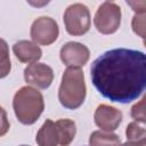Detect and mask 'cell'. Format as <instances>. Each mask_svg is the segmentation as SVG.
<instances>
[{
  "label": "cell",
  "mask_w": 146,
  "mask_h": 146,
  "mask_svg": "<svg viewBox=\"0 0 146 146\" xmlns=\"http://www.w3.org/2000/svg\"><path fill=\"white\" fill-rule=\"evenodd\" d=\"M90 76L103 97L128 104L145 90L146 56L143 51L128 48L107 50L92 62Z\"/></svg>",
  "instance_id": "6da1fadb"
},
{
  "label": "cell",
  "mask_w": 146,
  "mask_h": 146,
  "mask_svg": "<svg viewBox=\"0 0 146 146\" xmlns=\"http://www.w3.org/2000/svg\"><path fill=\"white\" fill-rule=\"evenodd\" d=\"M86 86L83 72L78 67H68L62 79L59 88V102L70 110L78 108L84 100Z\"/></svg>",
  "instance_id": "7a4b0ae2"
},
{
  "label": "cell",
  "mask_w": 146,
  "mask_h": 146,
  "mask_svg": "<svg viewBox=\"0 0 146 146\" xmlns=\"http://www.w3.org/2000/svg\"><path fill=\"white\" fill-rule=\"evenodd\" d=\"M13 104L16 116L24 124L34 123L43 111L42 95L31 87H24L17 91Z\"/></svg>",
  "instance_id": "3957f363"
},
{
  "label": "cell",
  "mask_w": 146,
  "mask_h": 146,
  "mask_svg": "<svg viewBox=\"0 0 146 146\" xmlns=\"http://www.w3.org/2000/svg\"><path fill=\"white\" fill-rule=\"evenodd\" d=\"M66 31L72 35H81L89 30L90 16L88 8L81 3L70 6L64 15Z\"/></svg>",
  "instance_id": "277c9868"
},
{
  "label": "cell",
  "mask_w": 146,
  "mask_h": 146,
  "mask_svg": "<svg viewBox=\"0 0 146 146\" xmlns=\"http://www.w3.org/2000/svg\"><path fill=\"white\" fill-rule=\"evenodd\" d=\"M120 7L113 2H104L95 16V25L102 33H113L120 25Z\"/></svg>",
  "instance_id": "5b68a950"
},
{
  "label": "cell",
  "mask_w": 146,
  "mask_h": 146,
  "mask_svg": "<svg viewBox=\"0 0 146 146\" xmlns=\"http://www.w3.org/2000/svg\"><path fill=\"white\" fill-rule=\"evenodd\" d=\"M58 26L50 17H40L36 19L31 29L32 39L40 44H50L57 39Z\"/></svg>",
  "instance_id": "8992f818"
},
{
  "label": "cell",
  "mask_w": 146,
  "mask_h": 146,
  "mask_svg": "<svg viewBox=\"0 0 146 146\" xmlns=\"http://www.w3.org/2000/svg\"><path fill=\"white\" fill-rule=\"evenodd\" d=\"M52 70L46 64L33 63L30 64L24 71L25 81L30 84L36 86L41 89H46L52 81Z\"/></svg>",
  "instance_id": "52a82bcc"
},
{
  "label": "cell",
  "mask_w": 146,
  "mask_h": 146,
  "mask_svg": "<svg viewBox=\"0 0 146 146\" xmlns=\"http://www.w3.org/2000/svg\"><path fill=\"white\" fill-rule=\"evenodd\" d=\"M60 58L67 66L79 68L88 60L89 50L81 43L68 42L60 49Z\"/></svg>",
  "instance_id": "ba28073f"
},
{
  "label": "cell",
  "mask_w": 146,
  "mask_h": 146,
  "mask_svg": "<svg viewBox=\"0 0 146 146\" xmlns=\"http://www.w3.org/2000/svg\"><path fill=\"white\" fill-rule=\"evenodd\" d=\"M122 119V114L114 107H110L106 105H100L97 107L95 113V122L103 130L110 131L116 129Z\"/></svg>",
  "instance_id": "9c48e42d"
},
{
  "label": "cell",
  "mask_w": 146,
  "mask_h": 146,
  "mask_svg": "<svg viewBox=\"0 0 146 146\" xmlns=\"http://www.w3.org/2000/svg\"><path fill=\"white\" fill-rule=\"evenodd\" d=\"M13 50L16 57L21 62H25V63L38 60L41 57V49L36 44L30 41H19L15 43Z\"/></svg>",
  "instance_id": "30bf717a"
},
{
  "label": "cell",
  "mask_w": 146,
  "mask_h": 146,
  "mask_svg": "<svg viewBox=\"0 0 146 146\" xmlns=\"http://www.w3.org/2000/svg\"><path fill=\"white\" fill-rule=\"evenodd\" d=\"M36 143L39 146H57V130L51 120H47L39 130L36 135Z\"/></svg>",
  "instance_id": "8fae6325"
},
{
  "label": "cell",
  "mask_w": 146,
  "mask_h": 146,
  "mask_svg": "<svg viewBox=\"0 0 146 146\" xmlns=\"http://www.w3.org/2000/svg\"><path fill=\"white\" fill-rule=\"evenodd\" d=\"M57 130L58 143L62 146H67L74 138L75 135V123L72 120L62 119L55 123Z\"/></svg>",
  "instance_id": "7c38bea8"
},
{
  "label": "cell",
  "mask_w": 146,
  "mask_h": 146,
  "mask_svg": "<svg viewBox=\"0 0 146 146\" xmlns=\"http://www.w3.org/2000/svg\"><path fill=\"white\" fill-rule=\"evenodd\" d=\"M120 139L116 135L95 131L90 136L91 146H119Z\"/></svg>",
  "instance_id": "4fadbf2b"
},
{
  "label": "cell",
  "mask_w": 146,
  "mask_h": 146,
  "mask_svg": "<svg viewBox=\"0 0 146 146\" xmlns=\"http://www.w3.org/2000/svg\"><path fill=\"white\" fill-rule=\"evenodd\" d=\"M10 71L9 50L5 40L0 39V78L6 76Z\"/></svg>",
  "instance_id": "5bb4252c"
},
{
  "label": "cell",
  "mask_w": 146,
  "mask_h": 146,
  "mask_svg": "<svg viewBox=\"0 0 146 146\" xmlns=\"http://www.w3.org/2000/svg\"><path fill=\"white\" fill-rule=\"evenodd\" d=\"M127 137L129 139H137L140 137L141 139L145 137V129L143 127H138L137 123H130L129 127L127 128Z\"/></svg>",
  "instance_id": "9a60e30c"
},
{
  "label": "cell",
  "mask_w": 146,
  "mask_h": 146,
  "mask_svg": "<svg viewBox=\"0 0 146 146\" xmlns=\"http://www.w3.org/2000/svg\"><path fill=\"white\" fill-rule=\"evenodd\" d=\"M9 129V122L7 120L6 111L0 106V137L3 136Z\"/></svg>",
  "instance_id": "2e32d148"
},
{
  "label": "cell",
  "mask_w": 146,
  "mask_h": 146,
  "mask_svg": "<svg viewBox=\"0 0 146 146\" xmlns=\"http://www.w3.org/2000/svg\"><path fill=\"white\" fill-rule=\"evenodd\" d=\"M122 146H145V138L141 139L139 143H125Z\"/></svg>",
  "instance_id": "e0dca14e"
}]
</instances>
